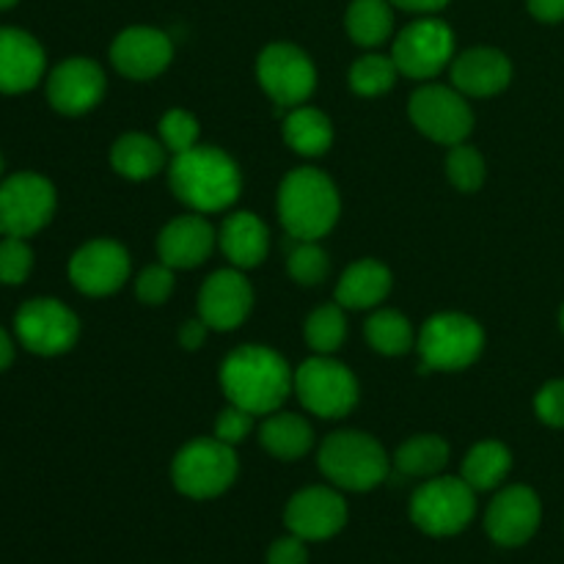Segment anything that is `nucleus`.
<instances>
[{"mask_svg": "<svg viewBox=\"0 0 564 564\" xmlns=\"http://www.w3.org/2000/svg\"><path fill=\"white\" fill-rule=\"evenodd\" d=\"M543 518V507H540L538 494L527 485H512L505 488L488 507V518L485 527L494 543L516 549V545L529 543L534 538Z\"/></svg>", "mask_w": 564, "mask_h": 564, "instance_id": "nucleus-16", "label": "nucleus"}, {"mask_svg": "<svg viewBox=\"0 0 564 564\" xmlns=\"http://www.w3.org/2000/svg\"><path fill=\"white\" fill-rule=\"evenodd\" d=\"M130 275V253L116 240H91L72 257L69 279L83 295L102 297L121 290Z\"/></svg>", "mask_w": 564, "mask_h": 564, "instance_id": "nucleus-14", "label": "nucleus"}, {"mask_svg": "<svg viewBox=\"0 0 564 564\" xmlns=\"http://www.w3.org/2000/svg\"><path fill=\"white\" fill-rule=\"evenodd\" d=\"M257 77L275 105H301L312 97L317 86V69L301 47L275 42L264 47L257 58Z\"/></svg>", "mask_w": 564, "mask_h": 564, "instance_id": "nucleus-12", "label": "nucleus"}, {"mask_svg": "<svg viewBox=\"0 0 564 564\" xmlns=\"http://www.w3.org/2000/svg\"><path fill=\"white\" fill-rule=\"evenodd\" d=\"M174 58V44L158 28L135 25L121 31L110 44V61L116 69L132 80L158 77Z\"/></svg>", "mask_w": 564, "mask_h": 564, "instance_id": "nucleus-17", "label": "nucleus"}, {"mask_svg": "<svg viewBox=\"0 0 564 564\" xmlns=\"http://www.w3.org/2000/svg\"><path fill=\"white\" fill-rule=\"evenodd\" d=\"M534 413L549 427L564 430V378L551 380L534 397Z\"/></svg>", "mask_w": 564, "mask_h": 564, "instance_id": "nucleus-40", "label": "nucleus"}, {"mask_svg": "<svg viewBox=\"0 0 564 564\" xmlns=\"http://www.w3.org/2000/svg\"><path fill=\"white\" fill-rule=\"evenodd\" d=\"M160 138H163V147L174 154L193 149L198 141L196 116H191L187 110H169L160 119Z\"/></svg>", "mask_w": 564, "mask_h": 564, "instance_id": "nucleus-36", "label": "nucleus"}, {"mask_svg": "<svg viewBox=\"0 0 564 564\" xmlns=\"http://www.w3.org/2000/svg\"><path fill=\"white\" fill-rule=\"evenodd\" d=\"M264 449L279 460H297L314 444V430L297 413H273L259 433Z\"/></svg>", "mask_w": 564, "mask_h": 564, "instance_id": "nucleus-26", "label": "nucleus"}, {"mask_svg": "<svg viewBox=\"0 0 564 564\" xmlns=\"http://www.w3.org/2000/svg\"><path fill=\"white\" fill-rule=\"evenodd\" d=\"M328 253L314 240H301L290 253V275L303 286H317L328 275Z\"/></svg>", "mask_w": 564, "mask_h": 564, "instance_id": "nucleus-35", "label": "nucleus"}, {"mask_svg": "<svg viewBox=\"0 0 564 564\" xmlns=\"http://www.w3.org/2000/svg\"><path fill=\"white\" fill-rule=\"evenodd\" d=\"M446 174H449L452 185L463 193H474L477 187H482L485 182V160L482 154L474 147L466 143H457L452 147L449 158H446Z\"/></svg>", "mask_w": 564, "mask_h": 564, "instance_id": "nucleus-34", "label": "nucleus"}, {"mask_svg": "<svg viewBox=\"0 0 564 564\" xmlns=\"http://www.w3.org/2000/svg\"><path fill=\"white\" fill-rule=\"evenodd\" d=\"M477 490L457 477H438L424 482L411 499V521L433 538L463 532L477 512Z\"/></svg>", "mask_w": 564, "mask_h": 564, "instance_id": "nucleus-7", "label": "nucleus"}, {"mask_svg": "<svg viewBox=\"0 0 564 564\" xmlns=\"http://www.w3.org/2000/svg\"><path fill=\"white\" fill-rule=\"evenodd\" d=\"M279 218L295 240H319L339 218L336 185L317 169H295L279 187Z\"/></svg>", "mask_w": 564, "mask_h": 564, "instance_id": "nucleus-3", "label": "nucleus"}, {"mask_svg": "<svg viewBox=\"0 0 564 564\" xmlns=\"http://www.w3.org/2000/svg\"><path fill=\"white\" fill-rule=\"evenodd\" d=\"M253 413L246 411L240 405H229L226 411H220L218 422H215V438L224 441V444L237 446L251 435L253 430Z\"/></svg>", "mask_w": 564, "mask_h": 564, "instance_id": "nucleus-39", "label": "nucleus"}, {"mask_svg": "<svg viewBox=\"0 0 564 564\" xmlns=\"http://www.w3.org/2000/svg\"><path fill=\"white\" fill-rule=\"evenodd\" d=\"M560 328H562V334H564V306H562V312H560Z\"/></svg>", "mask_w": 564, "mask_h": 564, "instance_id": "nucleus-47", "label": "nucleus"}, {"mask_svg": "<svg viewBox=\"0 0 564 564\" xmlns=\"http://www.w3.org/2000/svg\"><path fill=\"white\" fill-rule=\"evenodd\" d=\"M408 116L430 141L457 147L471 135L474 113L466 97L449 86H422L411 94Z\"/></svg>", "mask_w": 564, "mask_h": 564, "instance_id": "nucleus-9", "label": "nucleus"}, {"mask_svg": "<svg viewBox=\"0 0 564 564\" xmlns=\"http://www.w3.org/2000/svg\"><path fill=\"white\" fill-rule=\"evenodd\" d=\"M14 330L28 352L61 356V352L72 350V345L77 341L80 323H77L75 312L61 301L36 297V301L22 303L14 317Z\"/></svg>", "mask_w": 564, "mask_h": 564, "instance_id": "nucleus-11", "label": "nucleus"}, {"mask_svg": "<svg viewBox=\"0 0 564 564\" xmlns=\"http://www.w3.org/2000/svg\"><path fill=\"white\" fill-rule=\"evenodd\" d=\"M455 55V33L441 20H416L394 39L397 69L413 80H430Z\"/></svg>", "mask_w": 564, "mask_h": 564, "instance_id": "nucleus-13", "label": "nucleus"}, {"mask_svg": "<svg viewBox=\"0 0 564 564\" xmlns=\"http://www.w3.org/2000/svg\"><path fill=\"white\" fill-rule=\"evenodd\" d=\"M284 141L306 158H319L334 143V124L317 108H295L284 121Z\"/></svg>", "mask_w": 564, "mask_h": 564, "instance_id": "nucleus-27", "label": "nucleus"}, {"mask_svg": "<svg viewBox=\"0 0 564 564\" xmlns=\"http://www.w3.org/2000/svg\"><path fill=\"white\" fill-rule=\"evenodd\" d=\"M529 11L540 22H562L564 20V0H527Z\"/></svg>", "mask_w": 564, "mask_h": 564, "instance_id": "nucleus-42", "label": "nucleus"}, {"mask_svg": "<svg viewBox=\"0 0 564 564\" xmlns=\"http://www.w3.org/2000/svg\"><path fill=\"white\" fill-rule=\"evenodd\" d=\"M394 463L408 477H433L449 463V444L438 435H416L400 446Z\"/></svg>", "mask_w": 564, "mask_h": 564, "instance_id": "nucleus-30", "label": "nucleus"}, {"mask_svg": "<svg viewBox=\"0 0 564 564\" xmlns=\"http://www.w3.org/2000/svg\"><path fill=\"white\" fill-rule=\"evenodd\" d=\"M512 468V455L499 441H482L474 446L463 463V479L474 490H494L505 482Z\"/></svg>", "mask_w": 564, "mask_h": 564, "instance_id": "nucleus-29", "label": "nucleus"}, {"mask_svg": "<svg viewBox=\"0 0 564 564\" xmlns=\"http://www.w3.org/2000/svg\"><path fill=\"white\" fill-rule=\"evenodd\" d=\"M319 471L345 490H372L389 477V455L383 446L358 430H339L319 446Z\"/></svg>", "mask_w": 564, "mask_h": 564, "instance_id": "nucleus-4", "label": "nucleus"}, {"mask_svg": "<svg viewBox=\"0 0 564 564\" xmlns=\"http://www.w3.org/2000/svg\"><path fill=\"white\" fill-rule=\"evenodd\" d=\"M33 268V251L25 237H6L0 242V284H22Z\"/></svg>", "mask_w": 564, "mask_h": 564, "instance_id": "nucleus-37", "label": "nucleus"}, {"mask_svg": "<svg viewBox=\"0 0 564 564\" xmlns=\"http://www.w3.org/2000/svg\"><path fill=\"white\" fill-rule=\"evenodd\" d=\"M512 80V64L501 50L471 47L452 61V83L468 97H494Z\"/></svg>", "mask_w": 564, "mask_h": 564, "instance_id": "nucleus-22", "label": "nucleus"}, {"mask_svg": "<svg viewBox=\"0 0 564 564\" xmlns=\"http://www.w3.org/2000/svg\"><path fill=\"white\" fill-rule=\"evenodd\" d=\"M347 33L361 47H378L391 36L394 17L389 0H352L345 17Z\"/></svg>", "mask_w": 564, "mask_h": 564, "instance_id": "nucleus-28", "label": "nucleus"}, {"mask_svg": "<svg viewBox=\"0 0 564 564\" xmlns=\"http://www.w3.org/2000/svg\"><path fill=\"white\" fill-rule=\"evenodd\" d=\"M218 242L220 251L226 253V259H229L235 268L248 270L264 262L270 248V235L268 226H264L257 215L248 213V209H240V213H231L229 218L224 220Z\"/></svg>", "mask_w": 564, "mask_h": 564, "instance_id": "nucleus-23", "label": "nucleus"}, {"mask_svg": "<svg viewBox=\"0 0 564 564\" xmlns=\"http://www.w3.org/2000/svg\"><path fill=\"white\" fill-rule=\"evenodd\" d=\"M110 165L124 180H149L165 165V147L143 132H127L110 149Z\"/></svg>", "mask_w": 564, "mask_h": 564, "instance_id": "nucleus-25", "label": "nucleus"}, {"mask_svg": "<svg viewBox=\"0 0 564 564\" xmlns=\"http://www.w3.org/2000/svg\"><path fill=\"white\" fill-rule=\"evenodd\" d=\"M44 75V50L20 28H0V91H31Z\"/></svg>", "mask_w": 564, "mask_h": 564, "instance_id": "nucleus-21", "label": "nucleus"}, {"mask_svg": "<svg viewBox=\"0 0 564 564\" xmlns=\"http://www.w3.org/2000/svg\"><path fill=\"white\" fill-rule=\"evenodd\" d=\"M174 196L196 213H220L231 207L242 191V176L235 160L215 147H193L174 154L169 169Z\"/></svg>", "mask_w": 564, "mask_h": 564, "instance_id": "nucleus-2", "label": "nucleus"}, {"mask_svg": "<svg viewBox=\"0 0 564 564\" xmlns=\"http://www.w3.org/2000/svg\"><path fill=\"white\" fill-rule=\"evenodd\" d=\"M482 325L457 312L435 314L424 323L422 334H419V352H422L424 369H441V372L466 369L482 356Z\"/></svg>", "mask_w": 564, "mask_h": 564, "instance_id": "nucleus-6", "label": "nucleus"}, {"mask_svg": "<svg viewBox=\"0 0 564 564\" xmlns=\"http://www.w3.org/2000/svg\"><path fill=\"white\" fill-rule=\"evenodd\" d=\"M303 334H306L308 347H312L314 352H319V356L336 352L347 336L345 306H339V303L319 306L317 312L308 314L306 325H303Z\"/></svg>", "mask_w": 564, "mask_h": 564, "instance_id": "nucleus-32", "label": "nucleus"}, {"mask_svg": "<svg viewBox=\"0 0 564 564\" xmlns=\"http://www.w3.org/2000/svg\"><path fill=\"white\" fill-rule=\"evenodd\" d=\"M215 229L202 215H182L174 218L158 237L160 262L174 270L198 268L209 259L215 248Z\"/></svg>", "mask_w": 564, "mask_h": 564, "instance_id": "nucleus-20", "label": "nucleus"}, {"mask_svg": "<svg viewBox=\"0 0 564 564\" xmlns=\"http://www.w3.org/2000/svg\"><path fill=\"white\" fill-rule=\"evenodd\" d=\"M11 361H14V345H11L9 334L0 328V372H3Z\"/></svg>", "mask_w": 564, "mask_h": 564, "instance_id": "nucleus-45", "label": "nucleus"}, {"mask_svg": "<svg viewBox=\"0 0 564 564\" xmlns=\"http://www.w3.org/2000/svg\"><path fill=\"white\" fill-rule=\"evenodd\" d=\"M284 521L301 540H328L347 523V505L336 490L306 488L292 496Z\"/></svg>", "mask_w": 564, "mask_h": 564, "instance_id": "nucleus-19", "label": "nucleus"}, {"mask_svg": "<svg viewBox=\"0 0 564 564\" xmlns=\"http://www.w3.org/2000/svg\"><path fill=\"white\" fill-rule=\"evenodd\" d=\"M295 391L301 405L323 419L347 416L358 402L356 375L328 356H314L295 369Z\"/></svg>", "mask_w": 564, "mask_h": 564, "instance_id": "nucleus-8", "label": "nucleus"}, {"mask_svg": "<svg viewBox=\"0 0 564 564\" xmlns=\"http://www.w3.org/2000/svg\"><path fill=\"white\" fill-rule=\"evenodd\" d=\"M55 213V191L44 176L22 171L0 185V235L31 237Z\"/></svg>", "mask_w": 564, "mask_h": 564, "instance_id": "nucleus-10", "label": "nucleus"}, {"mask_svg": "<svg viewBox=\"0 0 564 564\" xmlns=\"http://www.w3.org/2000/svg\"><path fill=\"white\" fill-rule=\"evenodd\" d=\"M391 292V270L378 259H361L341 273L336 303L345 308H372Z\"/></svg>", "mask_w": 564, "mask_h": 564, "instance_id": "nucleus-24", "label": "nucleus"}, {"mask_svg": "<svg viewBox=\"0 0 564 564\" xmlns=\"http://www.w3.org/2000/svg\"><path fill=\"white\" fill-rule=\"evenodd\" d=\"M207 330H209V325L204 323L202 317L187 319V323L182 325V330H180L182 347H185V350H198V347L204 345V339H207Z\"/></svg>", "mask_w": 564, "mask_h": 564, "instance_id": "nucleus-43", "label": "nucleus"}, {"mask_svg": "<svg viewBox=\"0 0 564 564\" xmlns=\"http://www.w3.org/2000/svg\"><path fill=\"white\" fill-rule=\"evenodd\" d=\"M220 386L231 405L259 413H275L290 391L295 389V375L284 356L262 345H246L229 352L220 367Z\"/></svg>", "mask_w": 564, "mask_h": 564, "instance_id": "nucleus-1", "label": "nucleus"}, {"mask_svg": "<svg viewBox=\"0 0 564 564\" xmlns=\"http://www.w3.org/2000/svg\"><path fill=\"white\" fill-rule=\"evenodd\" d=\"M397 64L394 58H386V55H364L352 64L350 69V86L352 91L361 94V97H380V94L389 91L397 80Z\"/></svg>", "mask_w": 564, "mask_h": 564, "instance_id": "nucleus-33", "label": "nucleus"}, {"mask_svg": "<svg viewBox=\"0 0 564 564\" xmlns=\"http://www.w3.org/2000/svg\"><path fill=\"white\" fill-rule=\"evenodd\" d=\"M389 3L400 6V9H405V11H422V14H430V11L444 9L449 0H389Z\"/></svg>", "mask_w": 564, "mask_h": 564, "instance_id": "nucleus-44", "label": "nucleus"}, {"mask_svg": "<svg viewBox=\"0 0 564 564\" xmlns=\"http://www.w3.org/2000/svg\"><path fill=\"white\" fill-rule=\"evenodd\" d=\"M11 6H17V0H0V11L11 9Z\"/></svg>", "mask_w": 564, "mask_h": 564, "instance_id": "nucleus-46", "label": "nucleus"}, {"mask_svg": "<svg viewBox=\"0 0 564 564\" xmlns=\"http://www.w3.org/2000/svg\"><path fill=\"white\" fill-rule=\"evenodd\" d=\"M306 540H301L297 534L292 538H281L270 545L268 554V564H308V554H306Z\"/></svg>", "mask_w": 564, "mask_h": 564, "instance_id": "nucleus-41", "label": "nucleus"}, {"mask_svg": "<svg viewBox=\"0 0 564 564\" xmlns=\"http://www.w3.org/2000/svg\"><path fill=\"white\" fill-rule=\"evenodd\" d=\"M364 334L372 350H378L380 356H405L413 347V328L400 312H391V308H380L364 325Z\"/></svg>", "mask_w": 564, "mask_h": 564, "instance_id": "nucleus-31", "label": "nucleus"}, {"mask_svg": "<svg viewBox=\"0 0 564 564\" xmlns=\"http://www.w3.org/2000/svg\"><path fill=\"white\" fill-rule=\"evenodd\" d=\"M171 292H174V268L169 264H152L138 275L135 295L147 306H160L163 301H169Z\"/></svg>", "mask_w": 564, "mask_h": 564, "instance_id": "nucleus-38", "label": "nucleus"}, {"mask_svg": "<svg viewBox=\"0 0 564 564\" xmlns=\"http://www.w3.org/2000/svg\"><path fill=\"white\" fill-rule=\"evenodd\" d=\"M105 72L91 58H66L50 72L47 99L58 113L80 116L97 108L105 97Z\"/></svg>", "mask_w": 564, "mask_h": 564, "instance_id": "nucleus-15", "label": "nucleus"}, {"mask_svg": "<svg viewBox=\"0 0 564 564\" xmlns=\"http://www.w3.org/2000/svg\"><path fill=\"white\" fill-rule=\"evenodd\" d=\"M237 468L240 466H237L235 446L218 438H198L174 457L171 477L180 494L191 499H215L231 488Z\"/></svg>", "mask_w": 564, "mask_h": 564, "instance_id": "nucleus-5", "label": "nucleus"}, {"mask_svg": "<svg viewBox=\"0 0 564 564\" xmlns=\"http://www.w3.org/2000/svg\"><path fill=\"white\" fill-rule=\"evenodd\" d=\"M253 306V290L240 270H218L198 292V314L215 330H235Z\"/></svg>", "mask_w": 564, "mask_h": 564, "instance_id": "nucleus-18", "label": "nucleus"}]
</instances>
